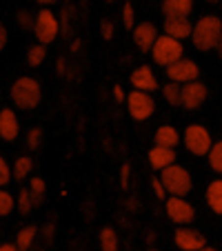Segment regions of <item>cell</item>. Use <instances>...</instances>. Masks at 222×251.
Segmentation results:
<instances>
[{
    "instance_id": "16",
    "label": "cell",
    "mask_w": 222,
    "mask_h": 251,
    "mask_svg": "<svg viewBox=\"0 0 222 251\" xmlns=\"http://www.w3.org/2000/svg\"><path fill=\"white\" fill-rule=\"evenodd\" d=\"M175 160H178L175 149L153 147L151 151H149V165H151V169H156V171H162V169H167V167L175 165Z\"/></svg>"
},
{
    "instance_id": "32",
    "label": "cell",
    "mask_w": 222,
    "mask_h": 251,
    "mask_svg": "<svg viewBox=\"0 0 222 251\" xmlns=\"http://www.w3.org/2000/svg\"><path fill=\"white\" fill-rule=\"evenodd\" d=\"M16 20H18V25L23 29H33L36 27V16H33L29 9H20L18 14H16Z\"/></svg>"
},
{
    "instance_id": "5",
    "label": "cell",
    "mask_w": 222,
    "mask_h": 251,
    "mask_svg": "<svg viewBox=\"0 0 222 251\" xmlns=\"http://www.w3.org/2000/svg\"><path fill=\"white\" fill-rule=\"evenodd\" d=\"M182 142L189 153H194V156H207L216 140L211 138V133H209V129L204 125H189L182 133Z\"/></svg>"
},
{
    "instance_id": "43",
    "label": "cell",
    "mask_w": 222,
    "mask_h": 251,
    "mask_svg": "<svg viewBox=\"0 0 222 251\" xmlns=\"http://www.w3.org/2000/svg\"><path fill=\"white\" fill-rule=\"evenodd\" d=\"M216 49H218V56L222 58V36H220V43H218V47H216Z\"/></svg>"
},
{
    "instance_id": "19",
    "label": "cell",
    "mask_w": 222,
    "mask_h": 251,
    "mask_svg": "<svg viewBox=\"0 0 222 251\" xmlns=\"http://www.w3.org/2000/svg\"><path fill=\"white\" fill-rule=\"evenodd\" d=\"M204 198H207V204L213 213L222 216V180H213L209 182L207 191H204Z\"/></svg>"
},
{
    "instance_id": "2",
    "label": "cell",
    "mask_w": 222,
    "mask_h": 251,
    "mask_svg": "<svg viewBox=\"0 0 222 251\" xmlns=\"http://www.w3.org/2000/svg\"><path fill=\"white\" fill-rule=\"evenodd\" d=\"M11 102L18 107V109H25V111H31L36 109L43 100V87L36 78H29V76H23L11 85Z\"/></svg>"
},
{
    "instance_id": "27",
    "label": "cell",
    "mask_w": 222,
    "mask_h": 251,
    "mask_svg": "<svg viewBox=\"0 0 222 251\" xmlns=\"http://www.w3.org/2000/svg\"><path fill=\"white\" fill-rule=\"evenodd\" d=\"M14 209H16V198L5 187H0V218H7Z\"/></svg>"
},
{
    "instance_id": "42",
    "label": "cell",
    "mask_w": 222,
    "mask_h": 251,
    "mask_svg": "<svg viewBox=\"0 0 222 251\" xmlns=\"http://www.w3.org/2000/svg\"><path fill=\"white\" fill-rule=\"evenodd\" d=\"M38 2H40L43 7H49V5H56L58 0H38Z\"/></svg>"
},
{
    "instance_id": "37",
    "label": "cell",
    "mask_w": 222,
    "mask_h": 251,
    "mask_svg": "<svg viewBox=\"0 0 222 251\" xmlns=\"http://www.w3.org/2000/svg\"><path fill=\"white\" fill-rule=\"evenodd\" d=\"M69 65H67V58L62 56V58H58L56 60V74L58 76H67V74H69Z\"/></svg>"
},
{
    "instance_id": "3",
    "label": "cell",
    "mask_w": 222,
    "mask_h": 251,
    "mask_svg": "<svg viewBox=\"0 0 222 251\" xmlns=\"http://www.w3.org/2000/svg\"><path fill=\"white\" fill-rule=\"evenodd\" d=\"M160 180H162V185H165L167 194L169 196H180V198H184V196L191 191V187H194L191 174L184 169L182 165H178V162L160 171Z\"/></svg>"
},
{
    "instance_id": "46",
    "label": "cell",
    "mask_w": 222,
    "mask_h": 251,
    "mask_svg": "<svg viewBox=\"0 0 222 251\" xmlns=\"http://www.w3.org/2000/svg\"><path fill=\"white\" fill-rule=\"evenodd\" d=\"M149 251H158V249H149Z\"/></svg>"
},
{
    "instance_id": "1",
    "label": "cell",
    "mask_w": 222,
    "mask_h": 251,
    "mask_svg": "<svg viewBox=\"0 0 222 251\" xmlns=\"http://www.w3.org/2000/svg\"><path fill=\"white\" fill-rule=\"evenodd\" d=\"M220 36H222V18L216 14H204L202 18L196 20L191 43L200 51H211V49L218 47Z\"/></svg>"
},
{
    "instance_id": "39",
    "label": "cell",
    "mask_w": 222,
    "mask_h": 251,
    "mask_svg": "<svg viewBox=\"0 0 222 251\" xmlns=\"http://www.w3.org/2000/svg\"><path fill=\"white\" fill-rule=\"evenodd\" d=\"M7 47V29H5V25L0 23V51Z\"/></svg>"
},
{
    "instance_id": "38",
    "label": "cell",
    "mask_w": 222,
    "mask_h": 251,
    "mask_svg": "<svg viewBox=\"0 0 222 251\" xmlns=\"http://www.w3.org/2000/svg\"><path fill=\"white\" fill-rule=\"evenodd\" d=\"M114 100H116V102H124V89H123V87H120V85H114Z\"/></svg>"
},
{
    "instance_id": "22",
    "label": "cell",
    "mask_w": 222,
    "mask_h": 251,
    "mask_svg": "<svg viewBox=\"0 0 222 251\" xmlns=\"http://www.w3.org/2000/svg\"><path fill=\"white\" fill-rule=\"evenodd\" d=\"M160 89H162V96H165V100L171 104V107H182V85L169 80L167 85H162Z\"/></svg>"
},
{
    "instance_id": "36",
    "label": "cell",
    "mask_w": 222,
    "mask_h": 251,
    "mask_svg": "<svg viewBox=\"0 0 222 251\" xmlns=\"http://www.w3.org/2000/svg\"><path fill=\"white\" fill-rule=\"evenodd\" d=\"M100 33H102L104 40H111V38H114V33H116V25L111 23V20L104 18L102 23H100Z\"/></svg>"
},
{
    "instance_id": "45",
    "label": "cell",
    "mask_w": 222,
    "mask_h": 251,
    "mask_svg": "<svg viewBox=\"0 0 222 251\" xmlns=\"http://www.w3.org/2000/svg\"><path fill=\"white\" fill-rule=\"evenodd\" d=\"M204 2H222V0H204Z\"/></svg>"
},
{
    "instance_id": "29",
    "label": "cell",
    "mask_w": 222,
    "mask_h": 251,
    "mask_svg": "<svg viewBox=\"0 0 222 251\" xmlns=\"http://www.w3.org/2000/svg\"><path fill=\"white\" fill-rule=\"evenodd\" d=\"M40 145H43V129L31 127L29 129V133H27V149L36 151V149H40Z\"/></svg>"
},
{
    "instance_id": "17",
    "label": "cell",
    "mask_w": 222,
    "mask_h": 251,
    "mask_svg": "<svg viewBox=\"0 0 222 251\" xmlns=\"http://www.w3.org/2000/svg\"><path fill=\"white\" fill-rule=\"evenodd\" d=\"M194 11V0H162L165 18H189Z\"/></svg>"
},
{
    "instance_id": "13",
    "label": "cell",
    "mask_w": 222,
    "mask_h": 251,
    "mask_svg": "<svg viewBox=\"0 0 222 251\" xmlns=\"http://www.w3.org/2000/svg\"><path fill=\"white\" fill-rule=\"evenodd\" d=\"M131 85H133V89L147 91V94H151V91L160 89V82H158L156 74H153V69L149 65H140V67H136V69H133Z\"/></svg>"
},
{
    "instance_id": "8",
    "label": "cell",
    "mask_w": 222,
    "mask_h": 251,
    "mask_svg": "<svg viewBox=\"0 0 222 251\" xmlns=\"http://www.w3.org/2000/svg\"><path fill=\"white\" fill-rule=\"evenodd\" d=\"M127 109L131 114L133 120H147L151 118L153 111H156V102H153L151 94H147V91H138L133 89L131 94L127 96Z\"/></svg>"
},
{
    "instance_id": "40",
    "label": "cell",
    "mask_w": 222,
    "mask_h": 251,
    "mask_svg": "<svg viewBox=\"0 0 222 251\" xmlns=\"http://www.w3.org/2000/svg\"><path fill=\"white\" fill-rule=\"evenodd\" d=\"M82 51V40L80 38H74L71 40V53H80Z\"/></svg>"
},
{
    "instance_id": "35",
    "label": "cell",
    "mask_w": 222,
    "mask_h": 251,
    "mask_svg": "<svg viewBox=\"0 0 222 251\" xmlns=\"http://www.w3.org/2000/svg\"><path fill=\"white\" fill-rule=\"evenodd\" d=\"M151 189H153V194H156L158 200H167V198H169V194H167V189H165V185H162L160 178H151Z\"/></svg>"
},
{
    "instance_id": "14",
    "label": "cell",
    "mask_w": 222,
    "mask_h": 251,
    "mask_svg": "<svg viewBox=\"0 0 222 251\" xmlns=\"http://www.w3.org/2000/svg\"><path fill=\"white\" fill-rule=\"evenodd\" d=\"M20 133V123L18 116L11 107H2L0 109V138L5 142H14Z\"/></svg>"
},
{
    "instance_id": "18",
    "label": "cell",
    "mask_w": 222,
    "mask_h": 251,
    "mask_svg": "<svg viewBox=\"0 0 222 251\" xmlns=\"http://www.w3.org/2000/svg\"><path fill=\"white\" fill-rule=\"evenodd\" d=\"M153 142H156V147L175 149L180 142V133H178V129L171 127V125H162V127H158L156 133H153Z\"/></svg>"
},
{
    "instance_id": "4",
    "label": "cell",
    "mask_w": 222,
    "mask_h": 251,
    "mask_svg": "<svg viewBox=\"0 0 222 251\" xmlns=\"http://www.w3.org/2000/svg\"><path fill=\"white\" fill-rule=\"evenodd\" d=\"M184 53V47H182V40L178 38H171V36H158L156 45L151 49V58L156 65L160 67H169L173 62H178Z\"/></svg>"
},
{
    "instance_id": "47",
    "label": "cell",
    "mask_w": 222,
    "mask_h": 251,
    "mask_svg": "<svg viewBox=\"0 0 222 251\" xmlns=\"http://www.w3.org/2000/svg\"><path fill=\"white\" fill-rule=\"evenodd\" d=\"M107 2H114V0H107Z\"/></svg>"
},
{
    "instance_id": "23",
    "label": "cell",
    "mask_w": 222,
    "mask_h": 251,
    "mask_svg": "<svg viewBox=\"0 0 222 251\" xmlns=\"http://www.w3.org/2000/svg\"><path fill=\"white\" fill-rule=\"evenodd\" d=\"M100 249L102 251H120L118 233H116L114 227H102V231H100Z\"/></svg>"
},
{
    "instance_id": "11",
    "label": "cell",
    "mask_w": 222,
    "mask_h": 251,
    "mask_svg": "<svg viewBox=\"0 0 222 251\" xmlns=\"http://www.w3.org/2000/svg\"><path fill=\"white\" fill-rule=\"evenodd\" d=\"M173 242L180 251H200L202 247H207V238H204L198 229L187 227V225H182V227L175 229Z\"/></svg>"
},
{
    "instance_id": "26",
    "label": "cell",
    "mask_w": 222,
    "mask_h": 251,
    "mask_svg": "<svg viewBox=\"0 0 222 251\" xmlns=\"http://www.w3.org/2000/svg\"><path fill=\"white\" fill-rule=\"evenodd\" d=\"M207 158H209V167H211V171L222 174V140L213 142V147H211V151L207 153Z\"/></svg>"
},
{
    "instance_id": "20",
    "label": "cell",
    "mask_w": 222,
    "mask_h": 251,
    "mask_svg": "<svg viewBox=\"0 0 222 251\" xmlns=\"http://www.w3.org/2000/svg\"><path fill=\"white\" fill-rule=\"evenodd\" d=\"M36 236H38V227L36 225H25L23 229L16 236V245H18V251H29L36 242Z\"/></svg>"
},
{
    "instance_id": "34",
    "label": "cell",
    "mask_w": 222,
    "mask_h": 251,
    "mask_svg": "<svg viewBox=\"0 0 222 251\" xmlns=\"http://www.w3.org/2000/svg\"><path fill=\"white\" fill-rule=\"evenodd\" d=\"M129 182H131V165H129V162H124V165L120 167V187L127 191L129 189Z\"/></svg>"
},
{
    "instance_id": "6",
    "label": "cell",
    "mask_w": 222,
    "mask_h": 251,
    "mask_svg": "<svg viewBox=\"0 0 222 251\" xmlns=\"http://www.w3.org/2000/svg\"><path fill=\"white\" fill-rule=\"evenodd\" d=\"M33 33H36V40H38L40 45H51L53 40L60 36V18H58L49 7H43V9L36 14Z\"/></svg>"
},
{
    "instance_id": "7",
    "label": "cell",
    "mask_w": 222,
    "mask_h": 251,
    "mask_svg": "<svg viewBox=\"0 0 222 251\" xmlns=\"http://www.w3.org/2000/svg\"><path fill=\"white\" fill-rule=\"evenodd\" d=\"M165 213L171 223H175L178 227L182 225H191L196 220V209L189 200L180 198V196H169L165 200Z\"/></svg>"
},
{
    "instance_id": "9",
    "label": "cell",
    "mask_w": 222,
    "mask_h": 251,
    "mask_svg": "<svg viewBox=\"0 0 222 251\" xmlns=\"http://www.w3.org/2000/svg\"><path fill=\"white\" fill-rule=\"evenodd\" d=\"M167 69V78L171 82H178V85H187V82H194L200 78V67L196 65V60L189 58H180L178 62L165 67Z\"/></svg>"
},
{
    "instance_id": "10",
    "label": "cell",
    "mask_w": 222,
    "mask_h": 251,
    "mask_svg": "<svg viewBox=\"0 0 222 251\" xmlns=\"http://www.w3.org/2000/svg\"><path fill=\"white\" fill-rule=\"evenodd\" d=\"M209 98V87L200 80L187 82L182 85V109L187 111H198Z\"/></svg>"
},
{
    "instance_id": "33",
    "label": "cell",
    "mask_w": 222,
    "mask_h": 251,
    "mask_svg": "<svg viewBox=\"0 0 222 251\" xmlns=\"http://www.w3.org/2000/svg\"><path fill=\"white\" fill-rule=\"evenodd\" d=\"M60 33H65V36H71V9L69 7H65V9L60 11Z\"/></svg>"
},
{
    "instance_id": "25",
    "label": "cell",
    "mask_w": 222,
    "mask_h": 251,
    "mask_svg": "<svg viewBox=\"0 0 222 251\" xmlns=\"http://www.w3.org/2000/svg\"><path fill=\"white\" fill-rule=\"evenodd\" d=\"M47 45H31L27 51V65L29 67H40L45 62V58H47Z\"/></svg>"
},
{
    "instance_id": "28",
    "label": "cell",
    "mask_w": 222,
    "mask_h": 251,
    "mask_svg": "<svg viewBox=\"0 0 222 251\" xmlns=\"http://www.w3.org/2000/svg\"><path fill=\"white\" fill-rule=\"evenodd\" d=\"M29 191H31L33 198H36V204H40L45 198V191H47V182H45L40 176H36V178L29 180Z\"/></svg>"
},
{
    "instance_id": "30",
    "label": "cell",
    "mask_w": 222,
    "mask_h": 251,
    "mask_svg": "<svg viewBox=\"0 0 222 251\" xmlns=\"http://www.w3.org/2000/svg\"><path fill=\"white\" fill-rule=\"evenodd\" d=\"M120 16H123V23H124V29H131L133 31V27H136V9H133V5L131 2H124V7H123V11H120Z\"/></svg>"
},
{
    "instance_id": "44",
    "label": "cell",
    "mask_w": 222,
    "mask_h": 251,
    "mask_svg": "<svg viewBox=\"0 0 222 251\" xmlns=\"http://www.w3.org/2000/svg\"><path fill=\"white\" fill-rule=\"evenodd\" d=\"M200 251H218V249H213V247H202Z\"/></svg>"
},
{
    "instance_id": "41",
    "label": "cell",
    "mask_w": 222,
    "mask_h": 251,
    "mask_svg": "<svg viewBox=\"0 0 222 251\" xmlns=\"http://www.w3.org/2000/svg\"><path fill=\"white\" fill-rule=\"evenodd\" d=\"M0 251H18V245L16 242H5V245H0Z\"/></svg>"
},
{
    "instance_id": "31",
    "label": "cell",
    "mask_w": 222,
    "mask_h": 251,
    "mask_svg": "<svg viewBox=\"0 0 222 251\" xmlns=\"http://www.w3.org/2000/svg\"><path fill=\"white\" fill-rule=\"evenodd\" d=\"M11 180H14V169L5 160V156H0V187H7Z\"/></svg>"
},
{
    "instance_id": "15",
    "label": "cell",
    "mask_w": 222,
    "mask_h": 251,
    "mask_svg": "<svg viewBox=\"0 0 222 251\" xmlns=\"http://www.w3.org/2000/svg\"><path fill=\"white\" fill-rule=\"evenodd\" d=\"M162 31H165V36L184 40V38H191L194 23H191L189 18H167L165 25H162Z\"/></svg>"
},
{
    "instance_id": "24",
    "label": "cell",
    "mask_w": 222,
    "mask_h": 251,
    "mask_svg": "<svg viewBox=\"0 0 222 251\" xmlns=\"http://www.w3.org/2000/svg\"><path fill=\"white\" fill-rule=\"evenodd\" d=\"M16 207H18V213H23V216H29V213H31V209L36 207V198H33V194L29 191V187H25V189L18 191Z\"/></svg>"
},
{
    "instance_id": "12",
    "label": "cell",
    "mask_w": 222,
    "mask_h": 251,
    "mask_svg": "<svg viewBox=\"0 0 222 251\" xmlns=\"http://www.w3.org/2000/svg\"><path fill=\"white\" fill-rule=\"evenodd\" d=\"M133 43L142 53H151L153 45L158 40V27L153 23H138L131 31Z\"/></svg>"
},
{
    "instance_id": "21",
    "label": "cell",
    "mask_w": 222,
    "mask_h": 251,
    "mask_svg": "<svg viewBox=\"0 0 222 251\" xmlns=\"http://www.w3.org/2000/svg\"><path fill=\"white\" fill-rule=\"evenodd\" d=\"M14 180L16 182H23V180H27L29 178V174L33 171V160L29 156H18L14 160Z\"/></svg>"
}]
</instances>
